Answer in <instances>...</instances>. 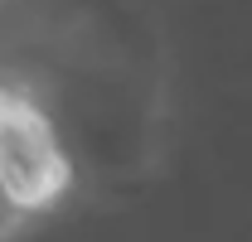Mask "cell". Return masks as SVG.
Segmentation results:
<instances>
[{
  "label": "cell",
  "instance_id": "7a4b0ae2",
  "mask_svg": "<svg viewBox=\"0 0 252 242\" xmlns=\"http://www.w3.org/2000/svg\"><path fill=\"white\" fill-rule=\"evenodd\" d=\"M20 218H25V209L5 194V184H0V238H10L15 228H20Z\"/></svg>",
  "mask_w": 252,
  "mask_h": 242
},
{
  "label": "cell",
  "instance_id": "6da1fadb",
  "mask_svg": "<svg viewBox=\"0 0 252 242\" xmlns=\"http://www.w3.org/2000/svg\"><path fill=\"white\" fill-rule=\"evenodd\" d=\"M0 184L25 213L68 189V155L49 117L20 92H0Z\"/></svg>",
  "mask_w": 252,
  "mask_h": 242
}]
</instances>
